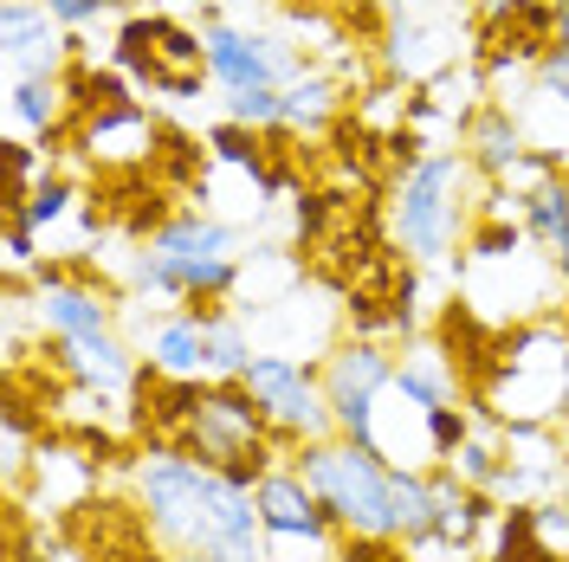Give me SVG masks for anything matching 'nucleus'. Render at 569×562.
<instances>
[{
  "mask_svg": "<svg viewBox=\"0 0 569 562\" xmlns=\"http://www.w3.org/2000/svg\"><path fill=\"white\" fill-rule=\"evenodd\" d=\"M33 317H39V337H52V343H78V337H104V330H117L110 291H98L91 279H71V272H59V265H39Z\"/></svg>",
  "mask_w": 569,
  "mask_h": 562,
  "instance_id": "nucleus-14",
  "label": "nucleus"
},
{
  "mask_svg": "<svg viewBox=\"0 0 569 562\" xmlns=\"http://www.w3.org/2000/svg\"><path fill=\"white\" fill-rule=\"evenodd\" d=\"M472 401L486 408V421L505 426H557L569 401V323L537 317L518 330H498L492 362L472 382Z\"/></svg>",
  "mask_w": 569,
  "mask_h": 562,
  "instance_id": "nucleus-2",
  "label": "nucleus"
},
{
  "mask_svg": "<svg viewBox=\"0 0 569 562\" xmlns=\"http://www.w3.org/2000/svg\"><path fill=\"white\" fill-rule=\"evenodd\" d=\"M557 52L569 59V0H557Z\"/></svg>",
  "mask_w": 569,
  "mask_h": 562,
  "instance_id": "nucleus-26",
  "label": "nucleus"
},
{
  "mask_svg": "<svg viewBox=\"0 0 569 562\" xmlns=\"http://www.w3.org/2000/svg\"><path fill=\"white\" fill-rule=\"evenodd\" d=\"M395 369H401V355L389 343H376V337H343V343L323 350L318 382L343 440L376 446V414H382V394L395 388Z\"/></svg>",
  "mask_w": 569,
  "mask_h": 562,
  "instance_id": "nucleus-6",
  "label": "nucleus"
},
{
  "mask_svg": "<svg viewBox=\"0 0 569 562\" xmlns=\"http://www.w3.org/2000/svg\"><path fill=\"white\" fill-rule=\"evenodd\" d=\"M259 518H266V536H272V550H337L343 536L330 524V511H323V498L305 485V472L298 465H272L259 485Z\"/></svg>",
  "mask_w": 569,
  "mask_h": 562,
  "instance_id": "nucleus-12",
  "label": "nucleus"
},
{
  "mask_svg": "<svg viewBox=\"0 0 569 562\" xmlns=\"http://www.w3.org/2000/svg\"><path fill=\"white\" fill-rule=\"evenodd\" d=\"M52 355H59V369H66L78 388H98V394H123V388L142 382V355L117 337V330H104V337H78V343H52Z\"/></svg>",
  "mask_w": 569,
  "mask_h": 562,
  "instance_id": "nucleus-17",
  "label": "nucleus"
},
{
  "mask_svg": "<svg viewBox=\"0 0 569 562\" xmlns=\"http://www.w3.org/2000/svg\"><path fill=\"white\" fill-rule=\"evenodd\" d=\"M169 562H220V556H208V550H181V556H169Z\"/></svg>",
  "mask_w": 569,
  "mask_h": 562,
  "instance_id": "nucleus-28",
  "label": "nucleus"
},
{
  "mask_svg": "<svg viewBox=\"0 0 569 562\" xmlns=\"http://www.w3.org/2000/svg\"><path fill=\"white\" fill-rule=\"evenodd\" d=\"M162 142H169V130H162L156 110H142L137 98H130V104H110V110H84V117L71 123V149H78L104 181L156 175Z\"/></svg>",
  "mask_w": 569,
  "mask_h": 562,
  "instance_id": "nucleus-9",
  "label": "nucleus"
},
{
  "mask_svg": "<svg viewBox=\"0 0 569 562\" xmlns=\"http://www.w3.org/2000/svg\"><path fill=\"white\" fill-rule=\"evenodd\" d=\"M130 279L149 298H201V304H220L247 279V233L227 213H208V208L169 213L142 240Z\"/></svg>",
  "mask_w": 569,
  "mask_h": 562,
  "instance_id": "nucleus-1",
  "label": "nucleus"
},
{
  "mask_svg": "<svg viewBox=\"0 0 569 562\" xmlns=\"http://www.w3.org/2000/svg\"><path fill=\"white\" fill-rule=\"evenodd\" d=\"M240 382H247V394L266 408V421H272V433H279L284 446L305 453V446H318V440L337 433L318 369H305L298 355H252V369Z\"/></svg>",
  "mask_w": 569,
  "mask_h": 562,
  "instance_id": "nucleus-8",
  "label": "nucleus"
},
{
  "mask_svg": "<svg viewBox=\"0 0 569 562\" xmlns=\"http://www.w3.org/2000/svg\"><path fill=\"white\" fill-rule=\"evenodd\" d=\"M201 311V343H208V382H240L252 369V337L240 311H220V304H194Z\"/></svg>",
  "mask_w": 569,
  "mask_h": 562,
  "instance_id": "nucleus-21",
  "label": "nucleus"
},
{
  "mask_svg": "<svg viewBox=\"0 0 569 562\" xmlns=\"http://www.w3.org/2000/svg\"><path fill=\"white\" fill-rule=\"evenodd\" d=\"M525 155H531V149H525V130L511 123L505 104H486L472 123H466V162H472L486 181H505Z\"/></svg>",
  "mask_w": 569,
  "mask_h": 562,
  "instance_id": "nucleus-19",
  "label": "nucleus"
},
{
  "mask_svg": "<svg viewBox=\"0 0 569 562\" xmlns=\"http://www.w3.org/2000/svg\"><path fill=\"white\" fill-rule=\"evenodd\" d=\"M557 440L569 446V401H563V414H557Z\"/></svg>",
  "mask_w": 569,
  "mask_h": 562,
  "instance_id": "nucleus-29",
  "label": "nucleus"
},
{
  "mask_svg": "<svg viewBox=\"0 0 569 562\" xmlns=\"http://www.w3.org/2000/svg\"><path fill=\"white\" fill-rule=\"evenodd\" d=\"M142 369L169 375V382H208V343H201V311H169L142 330Z\"/></svg>",
  "mask_w": 569,
  "mask_h": 562,
  "instance_id": "nucleus-16",
  "label": "nucleus"
},
{
  "mask_svg": "<svg viewBox=\"0 0 569 562\" xmlns=\"http://www.w3.org/2000/svg\"><path fill=\"white\" fill-rule=\"evenodd\" d=\"M71 123H78V104H71L66 78H20V84H7V130L13 137L33 130L39 142H59V137H71Z\"/></svg>",
  "mask_w": 569,
  "mask_h": 562,
  "instance_id": "nucleus-18",
  "label": "nucleus"
},
{
  "mask_svg": "<svg viewBox=\"0 0 569 562\" xmlns=\"http://www.w3.org/2000/svg\"><path fill=\"white\" fill-rule=\"evenodd\" d=\"M460 52H466V7L460 0H440V7L408 0V13L395 20V33H389V71L395 78L427 84V78H440V71L453 66Z\"/></svg>",
  "mask_w": 569,
  "mask_h": 562,
  "instance_id": "nucleus-11",
  "label": "nucleus"
},
{
  "mask_svg": "<svg viewBox=\"0 0 569 562\" xmlns=\"http://www.w3.org/2000/svg\"><path fill=\"white\" fill-rule=\"evenodd\" d=\"M33 7H46V13L71 33V27H98V20H110L117 0H33Z\"/></svg>",
  "mask_w": 569,
  "mask_h": 562,
  "instance_id": "nucleus-25",
  "label": "nucleus"
},
{
  "mask_svg": "<svg viewBox=\"0 0 569 562\" xmlns=\"http://www.w3.org/2000/svg\"><path fill=\"white\" fill-rule=\"evenodd\" d=\"M117 66L130 71L137 84L162 91V98H194L208 84V46L194 27H181L169 13H137L117 27Z\"/></svg>",
  "mask_w": 569,
  "mask_h": 562,
  "instance_id": "nucleus-7",
  "label": "nucleus"
},
{
  "mask_svg": "<svg viewBox=\"0 0 569 562\" xmlns=\"http://www.w3.org/2000/svg\"><path fill=\"white\" fill-rule=\"evenodd\" d=\"M395 536L408 550L433 536V472H395Z\"/></svg>",
  "mask_w": 569,
  "mask_h": 562,
  "instance_id": "nucleus-23",
  "label": "nucleus"
},
{
  "mask_svg": "<svg viewBox=\"0 0 569 562\" xmlns=\"http://www.w3.org/2000/svg\"><path fill=\"white\" fill-rule=\"evenodd\" d=\"M472 188H486V175L466 162V149H427L415 155L389 188V240L408 265H433L460 247L479 227V208L466 201Z\"/></svg>",
  "mask_w": 569,
  "mask_h": 562,
  "instance_id": "nucleus-3",
  "label": "nucleus"
},
{
  "mask_svg": "<svg viewBox=\"0 0 569 562\" xmlns=\"http://www.w3.org/2000/svg\"><path fill=\"white\" fill-rule=\"evenodd\" d=\"M337 117H343V91L323 71H305L279 91V130H323Z\"/></svg>",
  "mask_w": 569,
  "mask_h": 562,
  "instance_id": "nucleus-22",
  "label": "nucleus"
},
{
  "mask_svg": "<svg viewBox=\"0 0 569 562\" xmlns=\"http://www.w3.org/2000/svg\"><path fill=\"white\" fill-rule=\"evenodd\" d=\"M557 52V0H525L479 20V71L505 78V71H537Z\"/></svg>",
  "mask_w": 569,
  "mask_h": 562,
  "instance_id": "nucleus-13",
  "label": "nucleus"
},
{
  "mask_svg": "<svg viewBox=\"0 0 569 562\" xmlns=\"http://www.w3.org/2000/svg\"><path fill=\"white\" fill-rule=\"evenodd\" d=\"M395 388L415 401V408H460V362L447 343H421V350L401 355V369H395Z\"/></svg>",
  "mask_w": 569,
  "mask_h": 562,
  "instance_id": "nucleus-20",
  "label": "nucleus"
},
{
  "mask_svg": "<svg viewBox=\"0 0 569 562\" xmlns=\"http://www.w3.org/2000/svg\"><path fill=\"white\" fill-rule=\"evenodd\" d=\"M298 472L323 498L337 536H395V465L376 446L330 433L298 453Z\"/></svg>",
  "mask_w": 569,
  "mask_h": 562,
  "instance_id": "nucleus-4",
  "label": "nucleus"
},
{
  "mask_svg": "<svg viewBox=\"0 0 569 562\" xmlns=\"http://www.w3.org/2000/svg\"><path fill=\"white\" fill-rule=\"evenodd\" d=\"M130 479H137L142 530L169 556L208 550V511H213V492H220V472L213 465H201V459L181 453V446H142Z\"/></svg>",
  "mask_w": 569,
  "mask_h": 562,
  "instance_id": "nucleus-5",
  "label": "nucleus"
},
{
  "mask_svg": "<svg viewBox=\"0 0 569 562\" xmlns=\"http://www.w3.org/2000/svg\"><path fill=\"white\" fill-rule=\"evenodd\" d=\"M0 39H7V84L20 78H66L78 66L66 27L33 0H0Z\"/></svg>",
  "mask_w": 569,
  "mask_h": 562,
  "instance_id": "nucleus-15",
  "label": "nucleus"
},
{
  "mask_svg": "<svg viewBox=\"0 0 569 562\" xmlns=\"http://www.w3.org/2000/svg\"><path fill=\"white\" fill-rule=\"evenodd\" d=\"M201 46H208L213 84H220L227 98H240V91H284L291 78L311 71L305 66V52H291L284 39L247 33V27H220V20L201 27Z\"/></svg>",
  "mask_w": 569,
  "mask_h": 562,
  "instance_id": "nucleus-10",
  "label": "nucleus"
},
{
  "mask_svg": "<svg viewBox=\"0 0 569 562\" xmlns=\"http://www.w3.org/2000/svg\"><path fill=\"white\" fill-rule=\"evenodd\" d=\"M52 175H59V169H52L46 149H33L27 137H7V208L0 213H20Z\"/></svg>",
  "mask_w": 569,
  "mask_h": 562,
  "instance_id": "nucleus-24",
  "label": "nucleus"
},
{
  "mask_svg": "<svg viewBox=\"0 0 569 562\" xmlns=\"http://www.w3.org/2000/svg\"><path fill=\"white\" fill-rule=\"evenodd\" d=\"M505 7H525V0H479V13H505Z\"/></svg>",
  "mask_w": 569,
  "mask_h": 562,
  "instance_id": "nucleus-27",
  "label": "nucleus"
}]
</instances>
